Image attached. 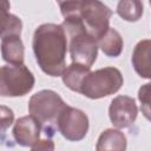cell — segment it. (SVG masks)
Instances as JSON below:
<instances>
[{"mask_svg": "<svg viewBox=\"0 0 151 151\" xmlns=\"http://www.w3.org/2000/svg\"><path fill=\"white\" fill-rule=\"evenodd\" d=\"M32 47L35 60L42 72L51 77L63 76L66 70L67 37L61 25H40L34 31Z\"/></svg>", "mask_w": 151, "mask_h": 151, "instance_id": "1", "label": "cell"}, {"mask_svg": "<svg viewBox=\"0 0 151 151\" xmlns=\"http://www.w3.org/2000/svg\"><path fill=\"white\" fill-rule=\"evenodd\" d=\"M59 7L64 18H77L85 31L97 41L110 28L112 11L98 0L64 1L59 2Z\"/></svg>", "mask_w": 151, "mask_h": 151, "instance_id": "2", "label": "cell"}, {"mask_svg": "<svg viewBox=\"0 0 151 151\" xmlns=\"http://www.w3.org/2000/svg\"><path fill=\"white\" fill-rule=\"evenodd\" d=\"M61 26L68 38V50L72 64L91 68L98 55L97 40L85 31L80 21L74 17L65 18Z\"/></svg>", "mask_w": 151, "mask_h": 151, "instance_id": "3", "label": "cell"}, {"mask_svg": "<svg viewBox=\"0 0 151 151\" xmlns=\"http://www.w3.org/2000/svg\"><path fill=\"white\" fill-rule=\"evenodd\" d=\"M66 104L63 98L52 90H41L33 94L28 101V111L44 130L52 137L58 130V119Z\"/></svg>", "mask_w": 151, "mask_h": 151, "instance_id": "4", "label": "cell"}, {"mask_svg": "<svg viewBox=\"0 0 151 151\" xmlns=\"http://www.w3.org/2000/svg\"><path fill=\"white\" fill-rule=\"evenodd\" d=\"M123 76L116 67H104L88 72L81 81L79 93L90 99H99L118 92L123 85Z\"/></svg>", "mask_w": 151, "mask_h": 151, "instance_id": "5", "label": "cell"}, {"mask_svg": "<svg viewBox=\"0 0 151 151\" xmlns=\"http://www.w3.org/2000/svg\"><path fill=\"white\" fill-rule=\"evenodd\" d=\"M33 73L24 65H5L0 70V94L2 97H20L27 94L34 86Z\"/></svg>", "mask_w": 151, "mask_h": 151, "instance_id": "6", "label": "cell"}, {"mask_svg": "<svg viewBox=\"0 0 151 151\" xmlns=\"http://www.w3.org/2000/svg\"><path fill=\"white\" fill-rule=\"evenodd\" d=\"M58 131L67 140H81L88 131V118L81 110L66 105L58 119Z\"/></svg>", "mask_w": 151, "mask_h": 151, "instance_id": "7", "label": "cell"}, {"mask_svg": "<svg viewBox=\"0 0 151 151\" xmlns=\"http://www.w3.org/2000/svg\"><path fill=\"white\" fill-rule=\"evenodd\" d=\"M138 114V107L133 98L129 96H117L109 107V117L113 126L125 129L131 126Z\"/></svg>", "mask_w": 151, "mask_h": 151, "instance_id": "8", "label": "cell"}, {"mask_svg": "<svg viewBox=\"0 0 151 151\" xmlns=\"http://www.w3.org/2000/svg\"><path fill=\"white\" fill-rule=\"evenodd\" d=\"M41 126L32 116H24L19 118L13 127V137L17 144L21 146H33L39 137Z\"/></svg>", "mask_w": 151, "mask_h": 151, "instance_id": "9", "label": "cell"}, {"mask_svg": "<svg viewBox=\"0 0 151 151\" xmlns=\"http://www.w3.org/2000/svg\"><path fill=\"white\" fill-rule=\"evenodd\" d=\"M131 60L134 71L142 78L151 79V39H144L137 42Z\"/></svg>", "mask_w": 151, "mask_h": 151, "instance_id": "10", "label": "cell"}, {"mask_svg": "<svg viewBox=\"0 0 151 151\" xmlns=\"http://www.w3.org/2000/svg\"><path fill=\"white\" fill-rule=\"evenodd\" d=\"M2 59L11 65H21L24 63V44L20 35H7L1 38Z\"/></svg>", "mask_w": 151, "mask_h": 151, "instance_id": "11", "label": "cell"}, {"mask_svg": "<svg viewBox=\"0 0 151 151\" xmlns=\"http://www.w3.org/2000/svg\"><path fill=\"white\" fill-rule=\"evenodd\" d=\"M126 145V137L123 132L114 129H107L100 133L96 151H125Z\"/></svg>", "mask_w": 151, "mask_h": 151, "instance_id": "12", "label": "cell"}, {"mask_svg": "<svg viewBox=\"0 0 151 151\" xmlns=\"http://www.w3.org/2000/svg\"><path fill=\"white\" fill-rule=\"evenodd\" d=\"M98 47L107 55V57H118L123 51V39L118 31L114 28H109L107 32L97 41Z\"/></svg>", "mask_w": 151, "mask_h": 151, "instance_id": "13", "label": "cell"}, {"mask_svg": "<svg viewBox=\"0 0 151 151\" xmlns=\"http://www.w3.org/2000/svg\"><path fill=\"white\" fill-rule=\"evenodd\" d=\"M9 8V4L7 1L1 2V38L7 35H20L22 22L20 18L14 14H11L7 9Z\"/></svg>", "mask_w": 151, "mask_h": 151, "instance_id": "14", "label": "cell"}, {"mask_svg": "<svg viewBox=\"0 0 151 151\" xmlns=\"http://www.w3.org/2000/svg\"><path fill=\"white\" fill-rule=\"evenodd\" d=\"M91 70L88 67L81 66V65H77V64H71L70 66L66 67V70L64 71L61 78H63V83L72 91L74 92H79L80 85L83 79L85 78V76L90 72Z\"/></svg>", "mask_w": 151, "mask_h": 151, "instance_id": "15", "label": "cell"}, {"mask_svg": "<svg viewBox=\"0 0 151 151\" xmlns=\"http://www.w3.org/2000/svg\"><path fill=\"white\" fill-rule=\"evenodd\" d=\"M117 13L126 21H138L143 15V2L138 0H123L117 5Z\"/></svg>", "mask_w": 151, "mask_h": 151, "instance_id": "16", "label": "cell"}, {"mask_svg": "<svg viewBox=\"0 0 151 151\" xmlns=\"http://www.w3.org/2000/svg\"><path fill=\"white\" fill-rule=\"evenodd\" d=\"M0 110H1V127H2V134H5L7 127L12 124L14 116H13V111H12L11 109L4 106V105L1 106Z\"/></svg>", "mask_w": 151, "mask_h": 151, "instance_id": "17", "label": "cell"}, {"mask_svg": "<svg viewBox=\"0 0 151 151\" xmlns=\"http://www.w3.org/2000/svg\"><path fill=\"white\" fill-rule=\"evenodd\" d=\"M138 99L142 104H151V83L140 86L138 90Z\"/></svg>", "mask_w": 151, "mask_h": 151, "instance_id": "18", "label": "cell"}, {"mask_svg": "<svg viewBox=\"0 0 151 151\" xmlns=\"http://www.w3.org/2000/svg\"><path fill=\"white\" fill-rule=\"evenodd\" d=\"M31 151H54V143L51 139L38 140L31 149Z\"/></svg>", "mask_w": 151, "mask_h": 151, "instance_id": "19", "label": "cell"}, {"mask_svg": "<svg viewBox=\"0 0 151 151\" xmlns=\"http://www.w3.org/2000/svg\"><path fill=\"white\" fill-rule=\"evenodd\" d=\"M140 110H142V113L144 114V117L149 122H151V104H142Z\"/></svg>", "mask_w": 151, "mask_h": 151, "instance_id": "20", "label": "cell"}, {"mask_svg": "<svg viewBox=\"0 0 151 151\" xmlns=\"http://www.w3.org/2000/svg\"><path fill=\"white\" fill-rule=\"evenodd\" d=\"M150 5H151V1H150Z\"/></svg>", "mask_w": 151, "mask_h": 151, "instance_id": "21", "label": "cell"}]
</instances>
